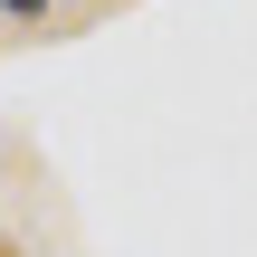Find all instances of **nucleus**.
<instances>
[{
    "mask_svg": "<svg viewBox=\"0 0 257 257\" xmlns=\"http://www.w3.org/2000/svg\"><path fill=\"white\" fill-rule=\"evenodd\" d=\"M0 257H10V248H0Z\"/></svg>",
    "mask_w": 257,
    "mask_h": 257,
    "instance_id": "nucleus-2",
    "label": "nucleus"
},
{
    "mask_svg": "<svg viewBox=\"0 0 257 257\" xmlns=\"http://www.w3.org/2000/svg\"><path fill=\"white\" fill-rule=\"evenodd\" d=\"M0 10H10V19H38V10H48V0H0Z\"/></svg>",
    "mask_w": 257,
    "mask_h": 257,
    "instance_id": "nucleus-1",
    "label": "nucleus"
}]
</instances>
